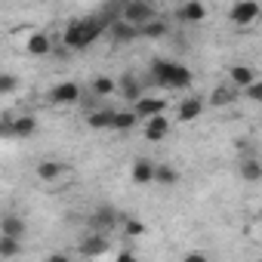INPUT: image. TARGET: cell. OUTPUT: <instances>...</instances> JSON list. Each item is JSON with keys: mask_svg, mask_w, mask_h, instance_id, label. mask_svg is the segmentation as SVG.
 <instances>
[{"mask_svg": "<svg viewBox=\"0 0 262 262\" xmlns=\"http://www.w3.org/2000/svg\"><path fill=\"white\" fill-rule=\"evenodd\" d=\"M185 262H210L204 253H198V250H191V253H185Z\"/></svg>", "mask_w": 262, "mask_h": 262, "instance_id": "obj_31", "label": "cell"}, {"mask_svg": "<svg viewBox=\"0 0 262 262\" xmlns=\"http://www.w3.org/2000/svg\"><path fill=\"white\" fill-rule=\"evenodd\" d=\"M228 77H231L234 86H244V90H250V86L256 83V71H253L250 65H231V68H228Z\"/></svg>", "mask_w": 262, "mask_h": 262, "instance_id": "obj_10", "label": "cell"}, {"mask_svg": "<svg viewBox=\"0 0 262 262\" xmlns=\"http://www.w3.org/2000/svg\"><path fill=\"white\" fill-rule=\"evenodd\" d=\"M80 253H83V256H102V253H108V237L99 234V231L90 234V237L80 244Z\"/></svg>", "mask_w": 262, "mask_h": 262, "instance_id": "obj_13", "label": "cell"}, {"mask_svg": "<svg viewBox=\"0 0 262 262\" xmlns=\"http://www.w3.org/2000/svg\"><path fill=\"white\" fill-rule=\"evenodd\" d=\"M164 34H167V25H164L161 19H155L151 25L139 28V37H151V40H155V37H164Z\"/></svg>", "mask_w": 262, "mask_h": 262, "instance_id": "obj_26", "label": "cell"}, {"mask_svg": "<svg viewBox=\"0 0 262 262\" xmlns=\"http://www.w3.org/2000/svg\"><path fill=\"white\" fill-rule=\"evenodd\" d=\"M4 129H7V133H16V136H31L34 129H37V120H34V117H19L16 123H10V120H7V126H4Z\"/></svg>", "mask_w": 262, "mask_h": 262, "instance_id": "obj_17", "label": "cell"}, {"mask_svg": "<svg viewBox=\"0 0 262 262\" xmlns=\"http://www.w3.org/2000/svg\"><path fill=\"white\" fill-rule=\"evenodd\" d=\"M155 19H158V13H155L151 4H145V0H129V4H123V16H120V22H126V25L145 28V25H151Z\"/></svg>", "mask_w": 262, "mask_h": 262, "instance_id": "obj_3", "label": "cell"}, {"mask_svg": "<svg viewBox=\"0 0 262 262\" xmlns=\"http://www.w3.org/2000/svg\"><path fill=\"white\" fill-rule=\"evenodd\" d=\"M105 28H108V25H105L99 16H93V19H80V22H71V25L65 28V34H62V43H65V50H83V47H90Z\"/></svg>", "mask_w": 262, "mask_h": 262, "instance_id": "obj_1", "label": "cell"}, {"mask_svg": "<svg viewBox=\"0 0 262 262\" xmlns=\"http://www.w3.org/2000/svg\"><path fill=\"white\" fill-rule=\"evenodd\" d=\"M241 176H244L247 182H259V179H262V164H259L256 158H247V161L241 164Z\"/></svg>", "mask_w": 262, "mask_h": 262, "instance_id": "obj_20", "label": "cell"}, {"mask_svg": "<svg viewBox=\"0 0 262 262\" xmlns=\"http://www.w3.org/2000/svg\"><path fill=\"white\" fill-rule=\"evenodd\" d=\"M167 133H170V120H167L164 114H161V117H151V120L145 123V139H148V142H161Z\"/></svg>", "mask_w": 262, "mask_h": 262, "instance_id": "obj_11", "label": "cell"}, {"mask_svg": "<svg viewBox=\"0 0 262 262\" xmlns=\"http://www.w3.org/2000/svg\"><path fill=\"white\" fill-rule=\"evenodd\" d=\"M151 74L167 90H185V86H191V71L185 65H179V62H170V59H155L151 62Z\"/></svg>", "mask_w": 262, "mask_h": 262, "instance_id": "obj_2", "label": "cell"}, {"mask_svg": "<svg viewBox=\"0 0 262 262\" xmlns=\"http://www.w3.org/2000/svg\"><path fill=\"white\" fill-rule=\"evenodd\" d=\"M50 102H53V105H74V102H80V86L71 83V80L53 86V90H50Z\"/></svg>", "mask_w": 262, "mask_h": 262, "instance_id": "obj_5", "label": "cell"}, {"mask_svg": "<svg viewBox=\"0 0 262 262\" xmlns=\"http://www.w3.org/2000/svg\"><path fill=\"white\" fill-rule=\"evenodd\" d=\"M129 176H133V182H139V185H148V182H155V176H158V167H155L151 161L139 158V161L133 164V170H129Z\"/></svg>", "mask_w": 262, "mask_h": 262, "instance_id": "obj_9", "label": "cell"}, {"mask_svg": "<svg viewBox=\"0 0 262 262\" xmlns=\"http://www.w3.org/2000/svg\"><path fill=\"white\" fill-rule=\"evenodd\" d=\"M231 102H234V93L228 86H216L210 93V105H231Z\"/></svg>", "mask_w": 262, "mask_h": 262, "instance_id": "obj_25", "label": "cell"}, {"mask_svg": "<svg viewBox=\"0 0 262 262\" xmlns=\"http://www.w3.org/2000/svg\"><path fill=\"white\" fill-rule=\"evenodd\" d=\"M123 231H126V237H142V234L148 231V225L139 222V219H126V222H123Z\"/></svg>", "mask_w": 262, "mask_h": 262, "instance_id": "obj_27", "label": "cell"}, {"mask_svg": "<svg viewBox=\"0 0 262 262\" xmlns=\"http://www.w3.org/2000/svg\"><path fill=\"white\" fill-rule=\"evenodd\" d=\"M176 19H179V22H188V25H198V22L207 19V7L198 4V0H188V4H182V7L176 10Z\"/></svg>", "mask_w": 262, "mask_h": 262, "instance_id": "obj_6", "label": "cell"}, {"mask_svg": "<svg viewBox=\"0 0 262 262\" xmlns=\"http://www.w3.org/2000/svg\"><path fill=\"white\" fill-rule=\"evenodd\" d=\"M114 219H117V216H114V210H111V207H102V210H96V213H93V219H90V222H93V228H96V231H99V228H102V231H108V228L114 225Z\"/></svg>", "mask_w": 262, "mask_h": 262, "instance_id": "obj_18", "label": "cell"}, {"mask_svg": "<svg viewBox=\"0 0 262 262\" xmlns=\"http://www.w3.org/2000/svg\"><path fill=\"white\" fill-rule=\"evenodd\" d=\"M164 108H167V102H164V99H145V96H142V99L136 102V108H133V111L139 114V120H145V123H148L151 117H161V114H164Z\"/></svg>", "mask_w": 262, "mask_h": 262, "instance_id": "obj_7", "label": "cell"}, {"mask_svg": "<svg viewBox=\"0 0 262 262\" xmlns=\"http://www.w3.org/2000/svg\"><path fill=\"white\" fill-rule=\"evenodd\" d=\"M201 111H204V102L201 99H182L179 102V111H176V120H182V123H188V120H194V117H201Z\"/></svg>", "mask_w": 262, "mask_h": 262, "instance_id": "obj_12", "label": "cell"}, {"mask_svg": "<svg viewBox=\"0 0 262 262\" xmlns=\"http://www.w3.org/2000/svg\"><path fill=\"white\" fill-rule=\"evenodd\" d=\"M19 250H22L19 237H7V234H0V256H4V259H13Z\"/></svg>", "mask_w": 262, "mask_h": 262, "instance_id": "obj_21", "label": "cell"}, {"mask_svg": "<svg viewBox=\"0 0 262 262\" xmlns=\"http://www.w3.org/2000/svg\"><path fill=\"white\" fill-rule=\"evenodd\" d=\"M108 34H111L117 43H129V40H136V37H139V28L126 25V22H114V25L108 28Z\"/></svg>", "mask_w": 262, "mask_h": 262, "instance_id": "obj_16", "label": "cell"}, {"mask_svg": "<svg viewBox=\"0 0 262 262\" xmlns=\"http://www.w3.org/2000/svg\"><path fill=\"white\" fill-rule=\"evenodd\" d=\"M117 90L123 93V99H133V102L142 99V83L136 80V74H123L120 83H117Z\"/></svg>", "mask_w": 262, "mask_h": 262, "instance_id": "obj_14", "label": "cell"}, {"mask_svg": "<svg viewBox=\"0 0 262 262\" xmlns=\"http://www.w3.org/2000/svg\"><path fill=\"white\" fill-rule=\"evenodd\" d=\"M47 262H71V259H68V256H65V253H53V256H50V259H47Z\"/></svg>", "mask_w": 262, "mask_h": 262, "instance_id": "obj_33", "label": "cell"}, {"mask_svg": "<svg viewBox=\"0 0 262 262\" xmlns=\"http://www.w3.org/2000/svg\"><path fill=\"white\" fill-rule=\"evenodd\" d=\"M53 50V37L47 34V31H34L31 37H28V43H25V53L28 56H47Z\"/></svg>", "mask_w": 262, "mask_h": 262, "instance_id": "obj_8", "label": "cell"}, {"mask_svg": "<svg viewBox=\"0 0 262 262\" xmlns=\"http://www.w3.org/2000/svg\"><path fill=\"white\" fill-rule=\"evenodd\" d=\"M136 120H139L136 111H117V114H114V129H133Z\"/></svg>", "mask_w": 262, "mask_h": 262, "instance_id": "obj_22", "label": "cell"}, {"mask_svg": "<svg viewBox=\"0 0 262 262\" xmlns=\"http://www.w3.org/2000/svg\"><path fill=\"white\" fill-rule=\"evenodd\" d=\"M114 90H117V83H114L111 77H105V74L93 80V93H96V96H111Z\"/></svg>", "mask_w": 262, "mask_h": 262, "instance_id": "obj_24", "label": "cell"}, {"mask_svg": "<svg viewBox=\"0 0 262 262\" xmlns=\"http://www.w3.org/2000/svg\"><path fill=\"white\" fill-rule=\"evenodd\" d=\"M4 234H7V237H19V241H22V234H25V222H22V219H16V216H7V219H4Z\"/></svg>", "mask_w": 262, "mask_h": 262, "instance_id": "obj_23", "label": "cell"}, {"mask_svg": "<svg viewBox=\"0 0 262 262\" xmlns=\"http://www.w3.org/2000/svg\"><path fill=\"white\" fill-rule=\"evenodd\" d=\"M155 182H164V185H176V182H179V173H176L173 167H158V176H155Z\"/></svg>", "mask_w": 262, "mask_h": 262, "instance_id": "obj_28", "label": "cell"}, {"mask_svg": "<svg viewBox=\"0 0 262 262\" xmlns=\"http://www.w3.org/2000/svg\"><path fill=\"white\" fill-rule=\"evenodd\" d=\"M62 173H71L65 164H59V161H43V164H37V179L40 182H53L56 176H62Z\"/></svg>", "mask_w": 262, "mask_h": 262, "instance_id": "obj_15", "label": "cell"}, {"mask_svg": "<svg viewBox=\"0 0 262 262\" xmlns=\"http://www.w3.org/2000/svg\"><path fill=\"white\" fill-rule=\"evenodd\" d=\"M90 126L93 129H114V111H93Z\"/></svg>", "mask_w": 262, "mask_h": 262, "instance_id": "obj_19", "label": "cell"}, {"mask_svg": "<svg viewBox=\"0 0 262 262\" xmlns=\"http://www.w3.org/2000/svg\"><path fill=\"white\" fill-rule=\"evenodd\" d=\"M247 93V99H253V102H262V80H256L250 90H244Z\"/></svg>", "mask_w": 262, "mask_h": 262, "instance_id": "obj_30", "label": "cell"}, {"mask_svg": "<svg viewBox=\"0 0 262 262\" xmlns=\"http://www.w3.org/2000/svg\"><path fill=\"white\" fill-rule=\"evenodd\" d=\"M259 16H262V7L256 4V0H237V4H231V10H228L231 25H241V28L253 25Z\"/></svg>", "mask_w": 262, "mask_h": 262, "instance_id": "obj_4", "label": "cell"}, {"mask_svg": "<svg viewBox=\"0 0 262 262\" xmlns=\"http://www.w3.org/2000/svg\"><path fill=\"white\" fill-rule=\"evenodd\" d=\"M117 262H139V259H136L133 253H129V250H123V253L117 256Z\"/></svg>", "mask_w": 262, "mask_h": 262, "instance_id": "obj_32", "label": "cell"}, {"mask_svg": "<svg viewBox=\"0 0 262 262\" xmlns=\"http://www.w3.org/2000/svg\"><path fill=\"white\" fill-rule=\"evenodd\" d=\"M13 90H16V77H13V74H4V77H0V93L10 96Z\"/></svg>", "mask_w": 262, "mask_h": 262, "instance_id": "obj_29", "label": "cell"}]
</instances>
